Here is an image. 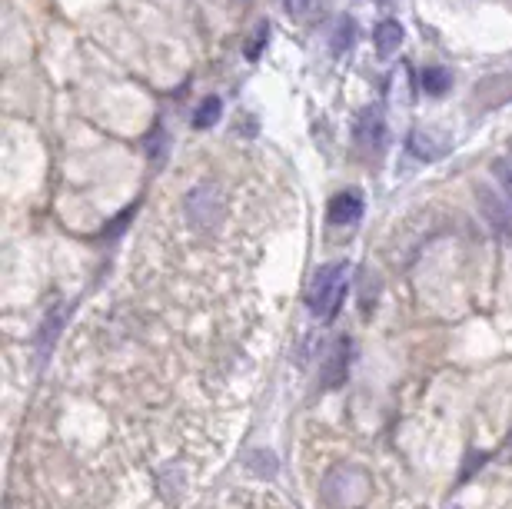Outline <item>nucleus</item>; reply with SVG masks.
<instances>
[{
	"instance_id": "nucleus-10",
	"label": "nucleus",
	"mask_w": 512,
	"mask_h": 509,
	"mask_svg": "<svg viewBox=\"0 0 512 509\" xmlns=\"http://www.w3.org/2000/svg\"><path fill=\"white\" fill-rule=\"evenodd\" d=\"M60 327H64V310L50 313V317L44 320V327H40V337H37V353H40V360H47V353H50V346H54Z\"/></svg>"
},
{
	"instance_id": "nucleus-1",
	"label": "nucleus",
	"mask_w": 512,
	"mask_h": 509,
	"mask_svg": "<svg viewBox=\"0 0 512 509\" xmlns=\"http://www.w3.org/2000/svg\"><path fill=\"white\" fill-rule=\"evenodd\" d=\"M346 283H350V263L346 260L323 263L313 273L310 290H306V303H310V313L316 320H333L340 313L346 300Z\"/></svg>"
},
{
	"instance_id": "nucleus-8",
	"label": "nucleus",
	"mask_w": 512,
	"mask_h": 509,
	"mask_svg": "<svg viewBox=\"0 0 512 509\" xmlns=\"http://www.w3.org/2000/svg\"><path fill=\"white\" fill-rule=\"evenodd\" d=\"M406 150L413 154L416 160H436L439 154H443V147H436V140L429 137V134H423V130H413V134L406 137Z\"/></svg>"
},
{
	"instance_id": "nucleus-4",
	"label": "nucleus",
	"mask_w": 512,
	"mask_h": 509,
	"mask_svg": "<svg viewBox=\"0 0 512 509\" xmlns=\"http://www.w3.org/2000/svg\"><path fill=\"white\" fill-rule=\"evenodd\" d=\"M326 220H330L333 227H356V223L363 220V193L360 190H340L330 200Z\"/></svg>"
},
{
	"instance_id": "nucleus-5",
	"label": "nucleus",
	"mask_w": 512,
	"mask_h": 509,
	"mask_svg": "<svg viewBox=\"0 0 512 509\" xmlns=\"http://www.w3.org/2000/svg\"><path fill=\"white\" fill-rule=\"evenodd\" d=\"M403 27L396 24V20H383V24H376L373 30V44H376V54L380 57H393L399 47H403Z\"/></svg>"
},
{
	"instance_id": "nucleus-3",
	"label": "nucleus",
	"mask_w": 512,
	"mask_h": 509,
	"mask_svg": "<svg viewBox=\"0 0 512 509\" xmlns=\"http://www.w3.org/2000/svg\"><path fill=\"white\" fill-rule=\"evenodd\" d=\"M476 200H479V210H483L489 227L496 233H503V237H512V207L506 203V197H499V193H493L489 187H479Z\"/></svg>"
},
{
	"instance_id": "nucleus-2",
	"label": "nucleus",
	"mask_w": 512,
	"mask_h": 509,
	"mask_svg": "<svg viewBox=\"0 0 512 509\" xmlns=\"http://www.w3.org/2000/svg\"><path fill=\"white\" fill-rule=\"evenodd\" d=\"M353 137L363 150H383L386 144V117L383 107H363L353 124Z\"/></svg>"
},
{
	"instance_id": "nucleus-6",
	"label": "nucleus",
	"mask_w": 512,
	"mask_h": 509,
	"mask_svg": "<svg viewBox=\"0 0 512 509\" xmlns=\"http://www.w3.org/2000/svg\"><path fill=\"white\" fill-rule=\"evenodd\" d=\"M350 370V340H336L330 363H326V386H340Z\"/></svg>"
},
{
	"instance_id": "nucleus-7",
	"label": "nucleus",
	"mask_w": 512,
	"mask_h": 509,
	"mask_svg": "<svg viewBox=\"0 0 512 509\" xmlns=\"http://www.w3.org/2000/svg\"><path fill=\"white\" fill-rule=\"evenodd\" d=\"M353 44H356V20L353 17H340V20H336V27H333V34H330L333 57H346L353 50Z\"/></svg>"
},
{
	"instance_id": "nucleus-13",
	"label": "nucleus",
	"mask_w": 512,
	"mask_h": 509,
	"mask_svg": "<svg viewBox=\"0 0 512 509\" xmlns=\"http://www.w3.org/2000/svg\"><path fill=\"white\" fill-rule=\"evenodd\" d=\"M493 170H496L499 183H503V187L509 190V197H512V167H509V164H503V160H496Z\"/></svg>"
},
{
	"instance_id": "nucleus-11",
	"label": "nucleus",
	"mask_w": 512,
	"mask_h": 509,
	"mask_svg": "<svg viewBox=\"0 0 512 509\" xmlns=\"http://www.w3.org/2000/svg\"><path fill=\"white\" fill-rule=\"evenodd\" d=\"M453 87V74L446 67H426L423 70V90L429 97H443Z\"/></svg>"
},
{
	"instance_id": "nucleus-12",
	"label": "nucleus",
	"mask_w": 512,
	"mask_h": 509,
	"mask_svg": "<svg viewBox=\"0 0 512 509\" xmlns=\"http://www.w3.org/2000/svg\"><path fill=\"white\" fill-rule=\"evenodd\" d=\"M283 7H286V14L306 17V14H310V10L316 7V0H283Z\"/></svg>"
},
{
	"instance_id": "nucleus-9",
	"label": "nucleus",
	"mask_w": 512,
	"mask_h": 509,
	"mask_svg": "<svg viewBox=\"0 0 512 509\" xmlns=\"http://www.w3.org/2000/svg\"><path fill=\"white\" fill-rule=\"evenodd\" d=\"M220 114H223V100L220 97H203L200 100V107L193 110V127L197 130H207V127H213L220 120Z\"/></svg>"
}]
</instances>
